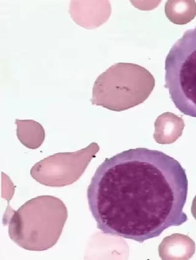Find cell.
<instances>
[{
    "label": "cell",
    "mask_w": 196,
    "mask_h": 260,
    "mask_svg": "<svg viewBox=\"0 0 196 260\" xmlns=\"http://www.w3.org/2000/svg\"><path fill=\"white\" fill-rule=\"evenodd\" d=\"M191 214L193 217L196 220V196L192 201V206H191Z\"/></svg>",
    "instance_id": "30bf717a"
},
{
    "label": "cell",
    "mask_w": 196,
    "mask_h": 260,
    "mask_svg": "<svg viewBox=\"0 0 196 260\" xmlns=\"http://www.w3.org/2000/svg\"><path fill=\"white\" fill-rule=\"evenodd\" d=\"M155 85L147 69L130 63L114 64L98 77L93 88V105L122 112L143 103Z\"/></svg>",
    "instance_id": "3957f363"
},
{
    "label": "cell",
    "mask_w": 196,
    "mask_h": 260,
    "mask_svg": "<svg viewBox=\"0 0 196 260\" xmlns=\"http://www.w3.org/2000/svg\"><path fill=\"white\" fill-rule=\"evenodd\" d=\"M166 16L175 24H186L195 18V1H168L165 6Z\"/></svg>",
    "instance_id": "9c48e42d"
},
{
    "label": "cell",
    "mask_w": 196,
    "mask_h": 260,
    "mask_svg": "<svg viewBox=\"0 0 196 260\" xmlns=\"http://www.w3.org/2000/svg\"><path fill=\"white\" fill-rule=\"evenodd\" d=\"M165 87L177 109L196 118V27L186 30L165 61Z\"/></svg>",
    "instance_id": "277c9868"
},
{
    "label": "cell",
    "mask_w": 196,
    "mask_h": 260,
    "mask_svg": "<svg viewBox=\"0 0 196 260\" xmlns=\"http://www.w3.org/2000/svg\"><path fill=\"white\" fill-rule=\"evenodd\" d=\"M7 216L9 236L19 247L44 251L56 245L68 217L65 204L52 196H41L29 200Z\"/></svg>",
    "instance_id": "7a4b0ae2"
},
{
    "label": "cell",
    "mask_w": 196,
    "mask_h": 260,
    "mask_svg": "<svg viewBox=\"0 0 196 260\" xmlns=\"http://www.w3.org/2000/svg\"><path fill=\"white\" fill-rule=\"evenodd\" d=\"M154 139L159 144H173L182 135L185 123L183 119L172 113H165L154 123Z\"/></svg>",
    "instance_id": "52a82bcc"
},
{
    "label": "cell",
    "mask_w": 196,
    "mask_h": 260,
    "mask_svg": "<svg viewBox=\"0 0 196 260\" xmlns=\"http://www.w3.org/2000/svg\"><path fill=\"white\" fill-rule=\"evenodd\" d=\"M195 243L189 236L173 234L167 236L159 245V255L163 260L189 259L195 253Z\"/></svg>",
    "instance_id": "8992f818"
},
{
    "label": "cell",
    "mask_w": 196,
    "mask_h": 260,
    "mask_svg": "<svg viewBox=\"0 0 196 260\" xmlns=\"http://www.w3.org/2000/svg\"><path fill=\"white\" fill-rule=\"evenodd\" d=\"M99 150L96 143L73 153H59L41 160L30 171L37 182L52 187H63L77 182Z\"/></svg>",
    "instance_id": "5b68a950"
},
{
    "label": "cell",
    "mask_w": 196,
    "mask_h": 260,
    "mask_svg": "<svg viewBox=\"0 0 196 260\" xmlns=\"http://www.w3.org/2000/svg\"><path fill=\"white\" fill-rule=\"evenodd\" d=\"M17 136L26 147L36 149L45 139V131L42 124L33 120L16 119Z\"/></svg>",
    "instance_id": "ba28073f"
},
{
    "label": "cell",
    "mask_w": 196,
    "mask_h": 260,
    "mask_svg": "<svg viewBox=\"0 0 196 260\" xmlns=\"http://www.w3.org/2000/svg\"><path fill=\"white\" fill-rule=\"evenodd\" d=\"M186 172L163 152L131 149L106 159L87 189L99 230L140 243L188 220Z\"/></svg>",
    "instance_id": "6da1fadb"
}]
</instances>
